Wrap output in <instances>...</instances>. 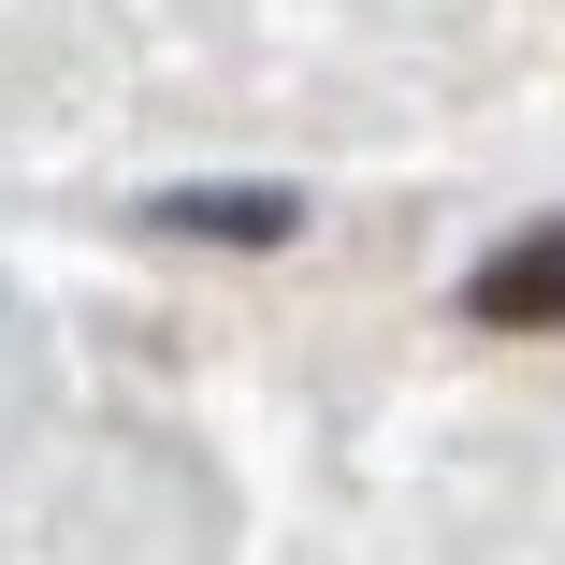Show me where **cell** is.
Returning a JSON list of instances; mask_svg holds the SVG:
<instances>
[{
  "instance_id": "6da1fadb",
  "label": "cell",
  "mask_w": 565,
  "mask_h": 565,
  "mask_svg": "<svg viewBox=\"0 0 565 565\" xmlns=\"http://www.w3.org/2000/svg\"><path fill=\"white\" fill-rule=\"evenodd\" d=\"M465 319H479V333H565V217H536V233L479 247Z\"/></svg>"
},
{
  "instance_id": "7a4b0ae2",
  "label": "cell",
  "mask_w": 565,
  "mask_h": 565,
  "mask_svg": "<svg viewBox=\"0 0 565 565\" xmlns=\"http://www.w3.org/2000/svg\"><path fill=\"white\" fill-rule=\"evenodd\" d=\"M146 233H174V247H247V262H276V247L305 233V203H290V189H160V203H146Z\"/></svg>"
}]
</instances>
